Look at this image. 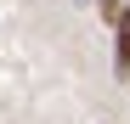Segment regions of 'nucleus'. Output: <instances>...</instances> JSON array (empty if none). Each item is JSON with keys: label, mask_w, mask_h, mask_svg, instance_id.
I'll list each match as a JSON object with an SVG mask.
<instances>
[{"label": "nucleus", "mask_w": 130, "mask_h": 124, "mask_svg": "<svg viewBox=\"0 0 130 124\" xmlns=\"http://www.w3.org/2000/svg\"><path fill=\"white\" fill-rule=\"evenodd\" d=\"M113 68H119V79L130 85V11L113 23Z\"/></svg>", "instance_id": "1"}]
</instances>
